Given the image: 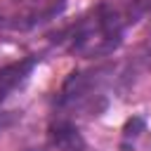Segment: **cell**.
<instances>
[{
	"label": "cell",
	"instance_id": "6da1fadb",
	"mask_svg": "<svg viewBox=\"0 0 151 151\" xmlns=\"http://www.w3.org/2000/svg\"><path fill=\"white\" fill-rule=\"evenodd\" d=\"M120 35V28H118V19L113 14H104V12H97L90 21H85L78 33H76V50H83V52H106L116 45Z\"/></svg>",
	"mask_w": 151,
	"mask_h": 151
},
{
	"label": "cell",
	"instance_id": "7a4b0ae2",
	"mask_svg": "<svg viewBox=\"0 0 151 151\" xmlns=\"http://www.w3.org/2000/svg\"><path fill=\"white\" fill-rule=\"evenodd\" d=\"M31 66H33L31 61H21V64H12V66H7V68L0 71V99H2L17 83H21V78L28 73Z\"/></svg>",
	"mask_w": 151,
	"mask_h": 151
}]
</instances>
